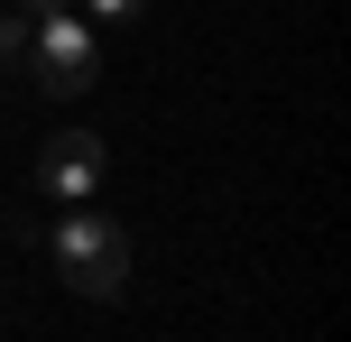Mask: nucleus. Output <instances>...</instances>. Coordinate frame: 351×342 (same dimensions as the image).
Wrapping results in <instances>:
<instances>
[{"label": "nucleus", "mask_w": 351, "mask_h": 342, "mask_svg": "<svg viewBox=\"0 0 351 342\" xmlns=\"http://www.w3.org/2000/svg\"><path fill=\"white\" fill-rule=\"evenodd\" d=\"M28 74H37V93L47 102H84L93 93V74H102V47H93V19L74 10H47V19H28Z\"/></svg>", "instance_id": "nucleus-2"}, {"label": "nucleus", "mask_w": 351, "mask_h": 342, "mask_svg": "<svg viewBox=\"0 0 351 342\" xmlns=\"http://www.w3.org/2000/svg\"><path fill=\"white\" fill-rule=\"evenodd\" d=\"M37 185H47L56 204H84L93 185H102V139H93V130H56V139L37 148Z\"/></svg>", "instance_id": "nucleus-3"}, {"label": "nucleus", "mask_w": 351, "mask_h": 342, "mask_svg": "<svg viewBox=\"0 0 351 342\" xmlns=\"http://www.w3.org/2000/svg\"><path fill=\"white\" fill-rule=\"evenodd\" d=\"M139 10H148V0H84V19H93V28H130Z\"/></svg>", "instance_id": "nucleus-4"}, {"label": "nucleus", "mask_w": 351, "mask_h": 342, "mask_svg": "<svg viewBox=\"0 0 351 342\" xmlns=\"http://www.w3.org/2000/svg\"><path fill=\"white\" fill-rule=\"evenodd\" d=\"M37 250H47L56 278H65L74 296H93V306H111V296L130 287V232H121L111 213L65 204V222H56V232H37Z\"/></svg>", "instance_id": "nucleus-1"}, {"label": "nucleus", "mask_w": 351, "mask_h": 342, "mask_svg": "<svg viewBox=\"0 0 351 342\" xmlns=\"http://www.w3.org/2000/svg\"><path fill=\"white\" fill-rule=\"evenodd\" d=\"M19 10H28V19H47V10H65V0H19Z\"/></svg>", "instance_id": "nucleus-5"}]
</instances>
